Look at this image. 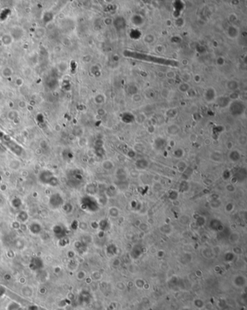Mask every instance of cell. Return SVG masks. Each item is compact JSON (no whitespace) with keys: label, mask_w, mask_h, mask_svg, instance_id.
Returning a JSON list of instances; mask_svg holds the SVG:
<instances>
[{"label":"cell","mask_w":247,"mask_h":310,"mask_svg":"<svg viewBox=\"0 0 247 310\" xmlns=\"http://www.w3.org/2000/svg\"><path fill=\"white\" fill-rule=\"evenodd\" d=\"M125 57H129L132 58L138 59H143V60H149V62L158 63V64H172V65H175V62L173 60L170 59H165L158 58L151 55H146L144 54H140V53L136 52H125L124 53Z\"/></svg>","instance_id":"6da1fadb"},{"label":"cell","mask_w":247,"mask_h":310,"mask_svg":"<svg viewBox=\"0 0 247 310\" xmlns=\"http://www.w3.org/2000/svg\"><path fill=\"white\" fill-rule=\"evenodd\" d=\"M230 110L233 115H241L245 110V105L242 101H235L231 103Z\"/></svg>","instance_id":"7a4b0ae2"},{"label":"cell","mask_w":247,"mask_h":310,"mask_svg":"<svg viewBox=\"0 0 247 310\" xmlns=\"http://www.w3.org/2000/svg\"><path fill=\"white\" fill-rule=\"evenodd\" d=\"M5 143H6L7 146L9 148V149H11L14 153H15L17 155H20V153L22 152V148L19 145L17 144L15 142L11 141V140H7L5 141Z\"/></svg>","instance_id":"3957f363"},{"label":"cell","mask_w":247,"mask_h":310,"mask_svg":"<svg viewBox=\"0 0 247 310\" xmlns=\"http://www.w3.org/2000/svg\"><path fill=\"white\" fill-rule=\"evenodd\" d=\"M114 25H115V28L117 30H120H120L125 28V25H126V23H125V19L123 18H122V17H118V18H117L115 20V21H114Z\"/></svg>","instance_id":"277c9868"},{"label":"cell","mask_w":247,"mask_h":310,"mask_svg":"<svg viewBox=\"0 0 247 310\" xmlns=\"http://www.w3.org/2000/svg\"><path fill=\"white\" fill-rule=\"evenodd\" d=\"M215 98V91L213 89H208L205 92V99L208 101H213Z\"/></svg>","instance_id":"5b68a950"},{"label":"cell","mask_w":247,"mask_h":310,"mask_svg":"<svg viewBox=\"0 0 247 310\" xmlns=\"http://www.w3.org/2000/svg\"><path fill=\"white\" fill-rule=\"evenodd\" d=\"M230 104V98L227 97H220L217 99V105L220 107H226Z\"/></svg>","instance_id":"8992f818"},{"label":"cell","mask_w":247,"mask_h":310,"mask_svg":"<svg viewBox=\"0 0 247 310\" xmlns=\"http://www.w3.org/2000/svg\"><path fill=\"white\" fill-rule=\"evenodd\" d=\"M228 34L229 36L231 37L233 39L235 38V37H237L238 34V29L235 27H234V26H230L228 28Z\"/></svg>","instance_id":"52a82bcc"},{"label":"cell","mask_w":247,"mask_h":310,"mask_svg":"<svg viewBox=\"0 0 247 310\" xmlns=\"http://www.w3.org/2000/svg\"><path fill=\"white\" fill-rule=\"evenodd\" d=\"M227 86H228V88L229 89L234 91L235 89H238V83H237L236 81H235V80H231V81H229L228 83Z\"/></svg>","instance_id":"ba28073f"},{"label":"cell","mask_w":247,"mask_h":310,"mask_svg":"<svg viewBox=\"0 0 247 310\" xmlns=\"http://www.w3.org/2000/svg\"><path fill=\"white\" fill-rule=\"evenodd\" d=\"M168 129H169V130H170L171 129V131H169V133H171V134H175V133H178V128L177 126H172Z\"/></svg>","instance_id":"9c48e42d"},{"label":"cell","mask_w":247,"mask_h":310,"mask_svg":"<svg viewBox=\"0 0 247 310\" xmlns=\"http://www.w3.org/2000/svg\"><path fill=\"white\" fill-rule=\"evenodd\" d=\"M180 89L181 91H187L189 90V87L188 86V84H186V83H183V84L180 85Z\"/></svg>","instance_id":"30bf717a"},{"label":"cell","mask_w":247,"mask_h":310,"mask_svg":"<svg viewBox=\"0 0 247 310\" xmlns=\"http://www.w3.org/2000/svg\"><path fill=\"white\" fill-rule=\"evenodd\" d=\"M2 133L1 130H0V137H2Z\"/></svg>","instance_id":"8fae6325"}]
</instances>
